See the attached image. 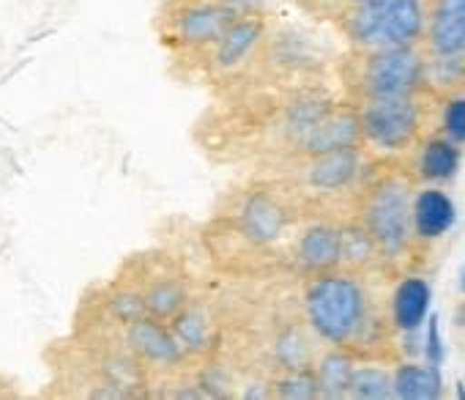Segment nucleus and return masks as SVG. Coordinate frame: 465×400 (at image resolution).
<instances>
[{"label": "nucleus", "instance_id": "f257e3e1", "mask_svg": "<svg viewBox=\"0 0 465 400\" xmlns=\"http://www.w3.org/2000/svg\"><path fill=\"white\" fill-rule=\"evenodd\" d=\"M334 102L321 83L232 88L208 96L192 124V143L213 167L258 170L302 154L307 135Z\"/></svg>", "mask_w": 465, "mask_h": 400}, {"label": "nucleus", "instance_id": "f03ea898", "mask_svg": "<svg viewBox=\"0 0 465 400\" xmlns=\"http://www.w3.org/2000/svg\"><path fill=\"white\" fill-rule=\"evenodd\" d=\"M302 217L277 186L242 173L216 197L197 242L216 280L291 277L288 245Z\"/></svg>", "mask_w": 465, "mask_h": 400}, {"label": "nucleus", "instance_id": "7ed1b4c3", "mask_svg": "<svg viewBox=\"0 0 465 400\" xmlns=\"http://www.w3.org/2000/svg\"><path fill=\"white\" fill-rule=\"evenodd\" d=\"M50 378L42 397L55 400H148V370L129 354L121 332H69L45 348Z\"/></svg>", "mask_w": 465, "mask_h": 400}, {"label": "nucleus", "instance_id": "20e7f679", "mask_svg": "<svg viewBox=\"0 0 465 400\" xmlns=\"http://www.w3.org/2000/svg\"><path fill=\"white\" fill-rule=\"evenodd\" d=\"M299 310L321 345L345 348L356 356L372 343L378 321L361 275L331 269L299 280Z\"/></svg>", "mask_w": 465, "mask_h": 400}, {"label": "nucleus", "instance_id": "39448f33", "mask_svg": "<svg viewBox=\"0 0 465 400\" xmlns=\"http://www.w3.org/2000/svg\"><path fill=\"white\" fill-rule=\"evenodd\" d=\"M236 20L211 0H159L153 12V36L167 58L175 83H189L197 58Z\"/></svg>", "mask_w": 465, "mask_h": 400}, {"label": "nucleus", "instance_id": "423d86ee", "mask_svg": "<svg viewBox=\"0 0 465 400\" xmlns=\"http://www.w3.org/2000/svg\"><path fill=\"white\" fill-rule=\"evenodd\" d=\"M416 186L402 173L372 175L356 197L353 217L372 236L381 261L402 258L416 239Z\"/></svg>", "mask_w": 465, "mask_h": 400}, {"label": "nucleus", "instance_id": "0eeeda50", "mask_svg": "<svg viewBox=\"0 0 465 400\" xmlns=\"http://www.w3.org/2000/svg\"><path fill=\"white\" fill-rule=\"evenodd\" d=\"M424 66L427 53H421V45H402L383 50H351L340 75L348 102H361L375 96L421 94Z\"/></svg>", "mask_w": 465, "mask_h": 400}, {"label": "nucleus", "instance_id": "6e6552de", "mask_svg": "<svg viewBox=\"0 0 465 400\" xmlns=\"http://www.w3.org/2000/svg\"><path fill=\"white\" fill-rule=\"evenodd\" d=\"M143 296L145 315L156 321H170L197 288L186 258L170 247H148L126 255L118 269Z\"/></svg>", "mask_w": 465, "mask_h": 400}, {"label": "nucleus", "instance_id": "1a4fd4ad", "mask_svg": "<svg viewBox=\"0 0 465 400\" xmlns=\"http://www.w3.org/2000/svg\"><path fill=\"white\" fill-rule=\"evenodd\" d=\"M427 0H364L345 6L337 25L353 50L421 45Z\"/></svg>", "mask_w": 465, "mask_h": 400}, {"label": "nucleus", "instance_id": "9d476101", "mask_svg": "<svg viewBox=\"0 0 465 400\" xmlns=\"http://www.w3.org/2000/svg\"><path fill=\"white\" fill-rule=\"evenodd\" d=\"M274 20H277L274 15L236 17L224 28V34L197 58L186 85H197L208 96H216V94L232 88L239 83V77L250 69V64L255 61Z\"/></svg>", "mask_w": 465, "mask_h": 400}, {"label": "nucleus", "instance_id": "9b49d317", "mask_svg": "<svg viewBox=\"0 0 465 400\" xmlns=\"http://www.w3.org/2000/svg\"><path fill=\"white\" fill-rule=\"evenodd\" d=\"M359 113L361 145L378 151H405L421 132V102L419 94L375 96L353 102Z\"/></svg>", "mask_w": 465, "mask_h": 400}, {"label": "nucleus", "instance_id": "f8f14e48", "mask_svg": "<svg viewBox=\"0 0 465 400\" xmlns=\"http://www.w3.org/2000/svg\"><path fill=\"white\" fill-rule=\"evenodd\" d=\"M170 332L175 335L178 345L189 359H205L219 351L222 324L219 310L213 299V285H203L197 280L194 294L186 299V305L167 321Z\"/></svg>", "mask_w": 465, "mask_h": 400}, {"label": "nucleus", "instance_id": "ddd939ff", "mask_svg": "<svg viewBox=\"0 0 465 400\" xmlns=\"http://www.w3.org/2000/svg\"><path fill=\"white\" fill-rule=\"evenodd\" d=\"M340 269V223L329 217H307L296 225L288 245L291 277H310Z\"/></svg>", "mask_w": 465, "mask_h": 400}, {"label": "nucleus", "instance_id": "4468645a", "mask_svg": "<svg viewBox=\"0 0 465 400\" xmlns=\"http://www.w3.org/2000/svg\"><path fill=\"white\" fill-rule=\"evenodd\" d=\"M121 340L129 348V354L148 370V375H159V373H167V370L189 362V356L178 345L170 326L151 315L137 318L129 326H124Z\"/></svg>", "mask_w": 465, "mask_h": 400}, {"label": "nucleus", "instance_id": "2eb2a0df", "mask_svg": "<svg viewBox=\"0 0 465 400\" xmlns=\"http://www.w3.org/2000/svg\"><path fill=\"white\" fill-rule=\"evenodd\" d=\"M421 47L427 55H465V0H427Z\"/></svg>", "mask_w": 465, "mask_h": 400}, {"label": "nucleus", "instance_id": "dca6fc26", "mask_svg": "<svg viewBox=\"0 0 465 400\" xmlns=\"http://www.w3.org/2000/svg\"><path fill=\"white\" fill-rule=\"evenodd\" d=\"M356 354L334 345H323L312 362V373L318 381V397L321 400H348V386L356 365Z\"/></svg>", "mask_w": 465, "mask_h": 400}, {"label": "nucleus", "instance_id": "f3484780", "mask_svg": "<svg viewBox=\"0 0 465 400\" xmlns=\"http://www.w3.org/2000/svg\"><path fill=\"white\" fill-rule=\"evenodd\" d=\"M378 264H381V253L372 236L367 234V228L356 217L342 220L340 223V269L364 277Z\"/></svg>", "mask_w": 465, "mask_h": 400}, {"label": "nucleus", "instance_id": "a211bd4d", "mask_svg": "<svg viewBox=\"0 0 465 400\" xmlns=\"http://www.w3.org/2000/svg\"><path fill=\"white\" fill-rule=\"evenodd\" d=\"M391 397L397 400H435L440 397V373L430 365H400L391 370Z\"/></svg>", "mask_w": 465, "mask_h": 400}, {"label": "nucleus", "instance_id": "6ab92c4d", "mask_svg": "<svg viewBox=\"0 0 465 400\" xmlns=\"http://www.w3.org/2000/svg\"><path fill=\"white\" fill-rule=\"evenodd\" d=\"M391 397V370L375 362L353 365L348 400H389Z\"/></svg>", "mask_w": 465, "mask_h": 400}, {"label": "nucleus", "instance_id": "aec40b11", "mask_svg": "<svg viewBox=\"0 0 465 400\" xmlns=\"http://www.w3.org/2000/svg\"><path fill=\"white\" fill-rule=\"evenodd\" d=\"M413 220H416V236H438L440 231L449 228L451 223V204L435 189L424 192L421 197L416 195V209H413Z\"/></svg>", "mask_w": 465, "mask_h": 400}, {"label": "nucleus", "instance_id": "412c9836", "mask_svg": "<svg viewBox=\"0 0 465 400\" xmlns=\"http://www.w3.org/2000/svg\"><path fill=\"white\" fill-rule=\"evenodd\" d=\"M272 400H318V381L312 367L280 370L269 378Z\"/></svg>", "mask_w": 465, "mask_h": 400}, {"label": "nucleus", "instance_id": "4be33fe9", "mask_svg": "<svg viewBox=\"0 0 465 400\" xmlns=\"http://www.w3.org/2000/svg\"><path fill=\"white\" fill-rule=\"evenodd\" d=\"M457 167V143L454 140H430L419 154V170L430 181H443Z\"/></svg>", "mask_w": 465, "mask_h": 400}, {"label": "nucleus", "instance_id": "5701e85b", "mask_svg": "<svg viewBox=\"0 0 465 400\" xmlns=\"http://www.w3.org/2000/svg\"><path fill=\"white\" fill-rule=\"evenodd\" d=\"M427 310V288L419 280H408L397 294H394V321L400 326H416Z\"/></svg>", "mask_w": 465, "mask_h": 400}, {"label": "nucleus", "instance_id": "b1692460", "mask_svg": "<svg viewBox=\"0 0 465 400\" xmlns=\"http://www.w3.org/2000/svg\"><path fill=\"white\" fill-rule=\"evenodd\" d=\"M211 4L227 9L232 17H244V15H274L280 0H211Z\"/></svg>", "mask_w": 465, "mask_h": 400}, {"label": "nucleus", "instance_id": "393cba45", "mask_svg": "<svg viewBox=\"0 0 465 400\" xmlns=\"http://www.w3.org/2000/svg\"><path fill=\"white\" fill-rule=\"evenodd\" d=\"M443 124H446L449 140H454V143L465 140V99H457L446 107Z\"/></svg>", "mask_w": 465, "mask_h": 400}, {"label": "nucleus", "instance_id": "a878e982", "mask_svg": "<svg viewBox=\"0 0 465 400\" xmlns=\"http://www.w3.org/2000/svg\"><path fill=\"white\" fill-rule=\"evenodd\" d=\"M20 395H23L20 392V384L12 375L0 373V400H12V397H20Z\"/></svg>", "mask_w": 465, "mask_h": 400}, {"label": "nucleus", "instance_id": "bb28decb", "mask_svg": "<svg viewBox=\"0 0 465 400\" xmlns=\"http://www.w3.org/2000/svg\"><path fill=\"white\" fill-rule=\"evenodd\" d=\"M356 4H364V0H337V15H340L345 6H356Z\"/></svg>", "mask_w": 465, "mask_h": 400}]
</instances>
